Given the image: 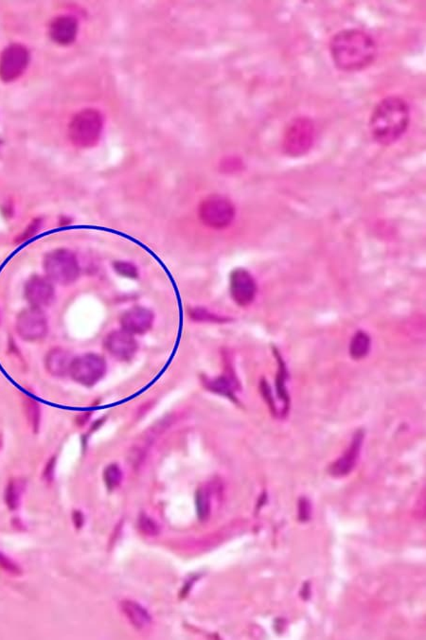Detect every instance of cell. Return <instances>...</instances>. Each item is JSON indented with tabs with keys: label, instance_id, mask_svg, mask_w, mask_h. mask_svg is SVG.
<instances>
[{
	"label": "cell",
	"instance_id": "1",
	"mask_svg": "<svg viewBox=\"0 0 426 640\" xmlns=\"http://www.w3.org/2000/svg\"><path fill=\"white\" fill-rule=\"evenodd\" d=\"M330 53L339 71H360L375 60L377 44L373 36L362 30L345 29L332 36Z\"/></svg>",
	"mask_w": 426,
	"mask_h": 640
},
{
	"label": "cell",
	"instance_id": "2",
	"mask_svg": "<svg viewBox=\"0 0 426 640\" xmlns=\"http://www.w3.org/2000/svg\"><path fill=\"white\" fill-rule=\"evenodd\" d=\"M410 123V107L401 97L389 96L377 103L369 118V131L377 143L389 146L405 135Z\"/></svg>",
	"mask_w": 426,
	"mask_h": 640
},
{
	"label": "cell",
	"instance_id": "3",
	"mask_svg": "<svg viewBox=\"0 0 426 640\" xmlns=\"http://www.w3.org/2000/svg\"><path fill=\"white\" fill-rule=\"evenodd\" d=\"M103 129V117L100 111L87 108L72 118L69 136L73 145L90 148L99 143Z\"/></svg>",
	"mask_w": 426,
	"mask_h": 640
},
{
	"label": "cell",
	"instance_id": "4",
	"mask_svg": "<svg viewBox=\"0 0 426 640\" xmlns=\"http://www.w3.org/2000/svg\"><path fill=\"white\" fill-rule=\"evenodd\" d=\"M46 278L61 285H69L78 280L81 269L73 252L66 249L46 253L43 260Z\"/></svg>",
	"mask_w": 426,
	"mask_h": 640
},
{
	"label": "cell",
	"instance_id": "5",
	"mask_svg": "<svg viewBox=\"0 0 426 640\" xmlns=\"http://www.w3.org/2000/svg\"><path fill=\"white\" fill-rule=\"evenodd\" d=\"M316 128L314 121L307 117L293 118L284 132L283 151L288 156L296 157L308 153L314 144Z\"/></svg>",
	"mask_w": 426,
	"mask_h": 640
},
{
	"label": "cell",
	"instance_id": "6",
	"mask_svg": "<svg viewBox=\"0 0 426 640\" xmlns=\"http://www.w3.org/2000/svg\"><path fill=\"white\" fill-rule=\"evenodd\" d=\"M199 218L208 228L223 229L234 220L235 206L226 196H208L199 206Z\"/></svg>",
	"mask_w": 426,
	"mask_h": 640
},
{
	"label": "cell",
	"instance_id": "7",
	"mask_svg": "<svg viewBox=\"0 0 426 640\" xmlns=\"http://www.w3.org/2000/svg\"><path fill=\"white\" fill-rule=\"evenodd\" d=\"M107 373V363L103 356L96 353H85L72 361L69 375L77 383L92 386Z\"/></svg>",
	"mask_w": 426,
	"mask_h": 640
},
{
	"label": "cell",
	"instance_id": "8",
	"mask_svg": "<svg viewBox=\"0 0 426 640\" xmlns=\"http://www.w3.org/2000/svg\"><path fill=\"white\" fill-rule=\"evenodd\" d=\"M15 328L18 335L25 341H38L48 334V319L42 309L30 307L18 314Z\"/></svg>",
	"mask_w": 426,
	"mask_h": 640
},
{
	"label": "cell",
	"instance_id": "9",
	"mask_svg": "<svg viewBox=\"0 0 426 640\" xmlns=\"http://www.w3.org/2000/svg\"><path fill=\"white\" fill-rule=\"evenodd\" d=\"M30 62V53L21 44H12L0 55V80L15 81L24 73Z\"/></svg>",
	"mask_w": 426,
	"mask_h": 640
},
{
	"label": "cell",
	"instance_id": "10",
	"mask_svg": "<svg viewBox=\"0 0 426 640\" xmlns=\"http://www.w3.org/2000/svg\"><path fill=\"white\" fill-rule=\"evenodd\" d=\"M231 298L239 306H249L254 301L257 285L252 275L244 268H237L229 276Z\"/></svg>",
	"mask_w": 426,
	"mask_h": 640
},
{
	"label": "cell",
	"instance_id": "11",
	"mask_svg": "<svg viewBox=\"0 0 426 640\" xmlns=\"http://www.w3.org/2000/svg\"><path fill=\"white\" fill-rule=\"evenodd\" d=\"M24 293L30 306L38 309L50 306L55 299L53 281L41 276H33L27 281Z\"/></svg>",
	"mask_w": 426,
	"mask_h": 640
},
{
	"label": "cell",
	"instance_id": "12",
	"mask_svg": "<svg viewBox=\"0 0 426 640\" xmlns=\"http://www.w3.org/2000/svg\"><path fill=\"white\" fill-rule=\"evenodd\" d=\"M103 344L111 355L121 361L131 360L138 350L135 337L125 330L111 332L105 337Z\"/></svg>",
	"mask_w": 426,
	"mask_h": 640
},
{
	"label": "cell",
	"instance_id": "13",
	"mask_svg": "<svg viewBox=\"0 0 426 640\" xmlns=\"http://www.w3.org/2000/svg\"><path fill=\"white\" fill-rule=\"evenodd\" d=\"M364 438H365V431L363 429L356 431L355 435H353L350 447L346 450L342 456H340L337 461H335L330 466L329 473L330 476L342 477L347 476L353 471L356 463H357L359 456H360Z\"/></svg>",
	"mask_w": 426,
	"mask_h": 640
},
{
	"label": "cell",
	"instance_id": "14",
	"mask_svg": "<svg viewBox=\"0 0 426 640\" xmlns=\"http://www.w3.org/2000/svg\"><path fill=\"white\" fill-rule=\"evenodd\" d=\"M154 313L145 307L135 306L121 317L123 330L131 335H143L153 326Z\"/></svg>",
	"mask_w": 426,
	"mask_h": 640
},
{
	"label": "cell",
	"instance_id": "15",
	"mask_svg": "<svg viewBox=\"0 0 426 640\" xmlns=\"http://www.w3.org/2000/svg\"><path fill=\"white\" fill-rule=\"evenodd\" d=\"M79 23L72 15H61L53 20L50 25V36L59 45H71L78 35Z\"/></svg>",
	"mask_w": 426,
	"mask_h": 640
},
{
	"label": "cell",
	"instance_id": "16",
	"mask_svg": "<svg viewBox=\"0 0 426 640\" xmlns=\"http://www.w3.org/2000/svg\"><path fill=\"white\" fill-rule=\"evenodd\" d=\"M73 359L68 350L62 348H54L46 355L45 366L51 375L61 377L69 373Z\"/></svg>",
	"mask_w": 426,
	"mask_h": 640
},
{
	"label": "cell",
	"instance_id": "17",
	"mask_svg": "<svg viewBox=\"0 0 426 640\" xmlns=\"http://www.w3.org/2000/svg\"><path fill=\"white\" fill-rule=\"evenodd\" d=\"M121 612L136 629H145L151 623L152 618L143 606L131 600H125L121 603Z\"/></svg>",
	"mask_w": 426,
	"mask_h": 640
},
{
	"label": "cell",
	"instance_id": "18",
	"mask_svg": "<svg viewBox=\"0 0 426 640\" xmlns=\"http://www.w3.org/2000/svg\"><path fill=\"white\" fill-rule=\"evenodd\" d=\"M274 353H275L276 357L278 359V371L277 379H276V389H277V394L278 398L283 401L284 407L283 411V417L285 416L289 411V407H290V397H289L287 389H286V380L288 378V371L286 368L285 363L281 357V353H278L277 349H274Z\"/></svg>",
	"mask_w": 426,
	"mask_h": 640
},
{
	"label": "cell",
	"instance_id": "19",
	"mask_svg": "<svg viewBox=\"0 0 426 640\" xmlns=\"http://www.w3.org/2000/svg\"><path fill=\"white\" fill-rule=\"evenodd\" d=\"M204 383H205L206 389H210L211 391L215 392L219 395H223V396L227 397L232 401L236 402L234 391L236 389L237 383L229 376H219V377L213 379V380L204 381Z\"/></svg>",
	"mask_w": 426,
	"mask_h": 640
},
{
	"label": "cell",
	"instance_id": "20",
	"mask_svg": "<svg viewBox=\"0 0 426 640\" xmlns=\"http://www.w3.org/2000/svg\"><path fill=\"white\" fill-rule=\"evenodd\" d=\"M371 340L369 335L363 331L355 332L348 347L350 357L355 360H361L369 355L371 350Z\"/></svg>",
	"mask_w": 426,
	"mask_h": 640
},
{
	"label": "cell",
	"instance_id": "21",
	"mask_svg": "<svg viewBox=\"0 0 426 640\" xmlns=\"http://www.w3.org/2000/svg\"><path fill=\"white\" fill-rule=\"evenodd\" d=\"M22 489V482L18 480H11L7 485L6 491H5V501L10 510L17 509L20 497H21Z\"/></svg>",
	"mask_w": 426,
	"mask_h": 640
},
{
	"label": "cell",
	"instance_id": "22",
	"mask_svg": "<svg viewBox=\"0 0 426 640\" xmlns=\"http://www.w3.org/2000/svg\"><path fill=\"white\" fill-rule=\"evenodd\" d=\"M196 513L199 519L205 521L211 515V498L208 492L199 489L195 495Z\"/></svg>",
	"mask_w": 426,
	"mask_h": 640
},
{
	"label": "cell",
	"instance_id": "23",
	"mask_svg": "<svg viewBox=\"0 0 426 640\" xmlns=\"http://www.w3.org/2000/svg\"><path fill=\"white\" fill-rule=\"evenodd\" d=\"M123 479V471L118 464L112 463L108 465L103 472V480L109 490H114L120 485Z\"/></svg>",
	"mask_w": 426,
	"mask_h": 640
},
{
	"label": "cell",
	"instance_id": "24",
	"mask_svg": "<svg viewBox=\"0 0 426 640\" xmlns=\"http://www.w3.org/2000/svg\"><path fill=\"white\" fill-rule=\"evenodd\" d=\"M26 414H27L28 422L32 425L35 432L39 429L40 423V407L37 402L33 399H27L25 401Z\"/></svg>",
	"mask_w": 426,
	"mask_h": 640
},
{
	"label": "cell",
	"instance_id": "25",
	"mask_svg": "<svg viewBox=\"0 0 426 640\" xmlns=\"http://www.w3.org/2000/svg\"><path fill=\"white\" fill-rule=\"evenodd\" d=\"M138 523L139 530L146 535L154 536L159 533V525L145 513L139 515Z\"/></svg>",
	"mask_w": 426,
	"mask_h": 640
},
{
	"label": "cell",
	"instance_id": "26",
	"mask_svg": "<svg viewBox=\"0 0 426 640\" xmlns=\"http://www.w3.org/2000/svg\"><path fill=\"white\" fill-rule=\"evenodd\" d=\"M114 269L118 275L125 278H136L139 276L138 268L133 263L126 262H116L113 265Z\"/></svg>",
	"mask_w": 426,
	"mask_h": 640
},
{
	"label": "cell",
	"instance_id": "27",
	"mask_svg": "<svg viewBox=\"0 0 426 640\" xmlns=\"http://www.w3.org/2000/svg\"><path fill=\"white\" fill-rule=\"evenodd\" d=\"M190 317H192L193 319L197 320V321H227L226 319H223V317H219L215 316V314H211L210 312L206 311V309L203 308L193 309V311L190 312Z\"/></svg>",
	"mask_w": 426,
	"mask_h": 640
},
{
	"label": "cell",
	"instance_id": "28",
	"mask_svg": "<svg viewBox=\"0 0 426 640\" xmlns=\"http://www.w3.org/2000/svg\"><path fill=\"white\" fill-rule=\"evenodd\" d=\"M260 391H262L263 398H265V401L267 402L268 406H269L271 411H272L273 414L275 415L276 416V415L278 414L277 407H276L275 402H274V400L272 397V392H271L270 386L269 384H268L267 380H265V379H263V380L260 382Z\"/></svg>",
	"mask_w": 426,
	"mask_h": 640
},
{
	"label": "cell",
	"instance_id": "29",
	"mask_svg": "<svg viewBox=\"0 0 426 640\" xmlns=\"http://www.w3.org/2000/svg\"><path fill=\"white\" fill-rule=\"evenodd\" d=\"M311 504L306 497H301L299 501V519L307 522L311 518Z\"/></svg>",
	"mask_w": 426,
	"mask_h": 640
},
{
	"label": "cell",
	"instance_id": "30",
	"mask_svg": "<svg viewBox=\"0 0 426 640\" xmlns=\"http://www.w3.org/2000/svg\"><path fill=\"white\" fill-rule=\"evenodd\" d=\"M0 567L10 572L17 573L19 571L17 565H15L14 562H12L11 560L2 553H0Z\"/></svg>",
	"mask_w": 426,
	"mask_h": 640
},
{
	"label": "cell",
	"instance_id": "31",
	"mask_svg": "<svg viewBox=\"0 0 426 640\" xmlns=\"http://www.w3.org/2000/svg\"><path fill=\"white\" fill-rule=\"evenodd\" d=\"M310 595H311V589H310L309 583H304L303 587H302L301 596L302 598H304V600H308Z\"/></svg>",
	"mask_w": 426,
	"mask_h": 640
}]
</instances>
